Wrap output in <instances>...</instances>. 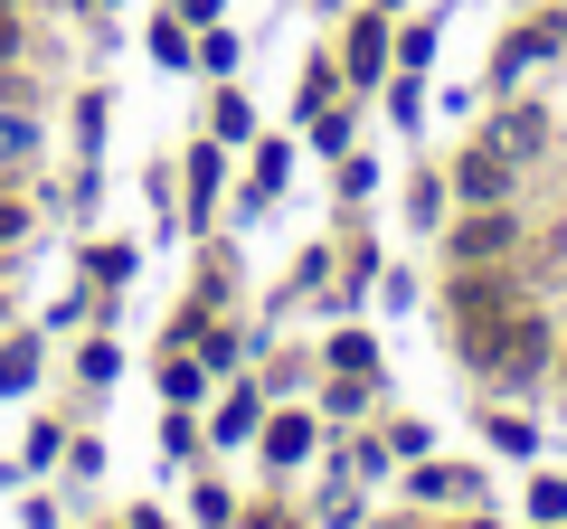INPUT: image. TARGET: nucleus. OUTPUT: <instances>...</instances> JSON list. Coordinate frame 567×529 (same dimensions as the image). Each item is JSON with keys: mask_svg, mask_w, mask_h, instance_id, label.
<instances>
[{"mask_svg": "<svg viewBox=\"0 0 567 529\" xmlns=\"http://www.w3.org/2000/svg\"><path fill=\"white\" fill-rule=\"evenodd\" d=\"M520 303H529V293H520V274H511V264H454V274H445V322H454V341L511 322Z\"/></svg>", "mask_w": 567, "mask_h": 529, "instance_id": "obj_1", "label": "nucleus"}, {"mask_svg": "<svg viewBox=\"0 0 567 529\" xmlns=\"http://www.w3.org/2000/svg\"><path fill=\"white\" fill-rule=\"evenodd\" d=\"M331 58H341L350 95H379V85L398 76V20H388V10H350V20H341V48H331Z\"/></svg>", "mask_w": 567, "mask_h": 529, "instance_id": "obj_2", "label": "nucleus"}, {"mask_svg": "<svg viewBox=\"0 0 567 529\" xmlns=\"http://www.w3.org/2000/svg\"><path fill=\"white\" fill-rule=\"evenodd\" d=\"M529 246L520 208H454L445 218V264H511Z\"/></svg>", "mask_w": 567, "mask_h": 529, "instance_id": "obj_3", "label": "nucleus"}, {"mask_svg": "<svg viewBox=\"0 0 567 529\" xmlns=\"http://www.w3.org/2000/svg\"><path fill=\"white\" fill-rule=\"evenodd\" d=\"M256 454H265V473H275V483H293V473L322 454V416H312L303 397H275V407H265V426H256Z\"/></svg>", "mask_w": 567, "mask_h": 529, "instance_id": "obj_4", "label": "nucleus"}, {"mask_svg": "<svg viewBox=\"0 0 567 529\" xmlns=\"http://www.w3.org/2000/svg\"><path fill=\"white\" fill-rule=\"evenodd\" d=\"M445 189H454V208H511V189H520V162H511V152H492L483 133H473V143L445 162Z\"/></svg>", "mask_w": 567, "mask_h": 529, "instance_id": "obj_5", "label": "nucleus"}, {"mask_svg": "<svg viewBox=\"0 0 567 529\" xmlns=\"http://www.w3.org/2000/svg\"><path fill=\"white\" fill-rule=\"evenodd\" d=\"M558 48H567V0H558V10H529V20L511 29L502 48H492V85H502V95H511V85H520L529 66H548V58H558Z\"/></svg>", "mask_w": 567, "mask_h": 529, "instance_id": "obj_6", "label": "nucleus"}, {"mask_svg": "<svg viewBox=\"0 0 567 529\" xmlns=\"http://www.w3.org/2000/svg\"><path fill=\"white\" fill-rule=\"evenodd\" d=\"M218 199H227V143H189L181 152V227L189 237H208V227H218Z\"/></svg>", "mask_w": 567, "mask_h": 529, "instance_id": "obj_7", "label": "nucleus"}, {"mask_svg": "<svg viewBox=\"0 0 567 529\" xmlns=\"http://www.w3.org/2000/svg\"><path fill=\"white\" fill-rule=\"evenodd\" d=\"M398 501L445 510V501H492V491H483V473H473V464H435V454H416V464L398 473Z\"/></svg>", "mask_w": 567, "mask_h": 529, "instance_id": "obj_8", "label": "nucleus"}, {"mask_svg": "<svg viewBox=\"0 0 567 529\" xmlns=\"http://www.w3.org/2000/svg\"><path fill=\"white\" fill-rule=\"evenodd\" d=\"M265 407H275V397H265V378H227V397L199 416V426H208V445H218V454H237V445H256Z\"/></svg>", "mask_w": 567, "mask_h": 529, "instance_id": "obj_9", "label": "nucleus"}, {"mask_svg": "<svg viewBox=\"0 0 567 529\" xmlns=\"http://www.w3.org/2000/svg\"><path fill=\"white\" fill-rule=\"evenodd\" d=\"M483 143H492V152H511V162L529 170V162L548 152V104H502V114L483 123Z\"/></svg>", "mask_w": 567, "mask_h": 529, "instance_id": "obj_10", "label": "nucleus"}, {"mask_svg": "<svg viewBox=\"0 0 567 529\" xmlns=\"http://www.w3.org/2000/svg\"><path fill=\"white\" fill-rule=\"evenodd\" d=\"M152 387H162V407H199V397H208V360L181 350V341H162V350H152Z\"/></svg>", "mask_w": 567, "mask_h": 529, "instance_id": "obj_11", "label": "nucleus"}, {"mask_svg": "<svg viewBox=\"0 0 567 529\" xmlns=\"http://www.w3.org/2000/svg\"><path fill=\"white\" fill-rule=\"evenodd\" d=\"M369 407H379V378H350V369H322V397H312V416H322V435L360 426Z\"/></svg>", "mask_w": 567, "mask_h": 529, "instance_id": "obj_12", "label": "nucleus"}, {"mask_svg": "<svg viewBox=\"0 0 567 529\" xmlns=\"http://www.w3.org/2000/svg\"><path fill=\"white\" fill-rule=\"evenodd\" d=\"M189 350H199V360H208V378H246V360H256V331H246V322H227V312H208V331H199V341H189Z\"/></svg>", "mask_w": 567, "mask_h": 529, "instance_id": "obj_13", "label": "nucleus"}, {"mask_svg": "<svg viewBox=\"0 0 567 529\" xmlns=\"http://www.w3.org/2000/svg\"><path fill=\"white\" fill-rule=\"evenodd\" d=\"M322 445H331V473H350L360 491L398 473V454H388V435H350V426H341V435H322Z\"/></svg>", "mask_w": 567, "mask_h": 529, "instance_id": "obj_14", "label": "nucleus"}, {"mask_svg": "<svg viewBox=\"0 0 567 529\" xmlns=\"http://www.w3.org/2000/svg\"><path fill=\"white\" fill-rule=\"evenodd\" d=\"M142 48H152V66H171V76H189V66H199V29H189L171 0H162V20L142 29Z\"/></svg>", "mask_w": 567, "mask_h": 529, "instance_id": "obj_15", "label": "nucleus"}, {"mask_svg": "<svg viewBox=\"0 0 567 529\" xmlns=\"http://www.w3.org/2000/svg\"><path fill=\"white\" fill-rule=\"evenodd\" d=\"M312 529H369V491L350 483V473H331L322 491H312V510H303Z\"/></svg>", "mask_w": 567, "mask_h": 529, "instance_id": "obj_16", "label": "nucleus"}, {"mask_svg": "<svg viewBox=\"0 0 567 529\" xmlns=\"http://www.w3.org/2000/svg\"><path fill=\"white\" fill-rule=\"evenodd\" d=\"M39 378H48V350H39V331H0V397H29Z\"/></svg>", "mask_w": 567, "mask_h": 529, "instance_id": "obj_17", "label": "nucleus"}, {"mask_svg": "<svg viewBox=\"0 0 567 529\" xmlns=\"http://www.w3.org/2000/svg\"><path fill=\"white\" fill-rule=\"evenodd\" d=\"M199 123H208V143H227V152H237V143H256V104H246V85H237V76H227L218 95H208V114H199Z\"/></svg>", "mask_w": 567, "mask_h": 529, "instance_id": "obj_18", "label": "nucleus"}, {"mask_svg": "<svg viewBox=\"0 0 567 529\" xmlns=\"http://www.w3.org/2000/svg\"><path fill=\"white\" fill-rule=\"evenodd\" d=\"M133 274H142V246L133 237H95V246H85V284H95V293H123Z\"/></svg>", "mask_w": 567, "mask_h": 529, "instance_id": "obj_19", "label": "nucleus"}, {"mask_svg": "<svg viewBox=\"0 0 567 529\" xmlns=\"http://www.w3.org/2000/svg\"><path fill=\"white\" fill-rule=\"evenodd\" d=\"M483 445H492V454H511V464H539V426H529V416L511 407V397L483 416Z\"/></svg>", "mask_w": 567, "mask_h": 529, "instance_id": "obj_20", "label": "nucleus"}, {"mask_svg": "<svg viewBox=\"0 0 567 529\" xmlns=\"http://www.w3.org/2000/svg\"><path fill=\"white\" fill-rule=\"evenodd\" d=\"M350 95V76H341V58H312L303 66V85H293V123H312V114H331V104Z\"/></svg>", "mask_w": 567, "mask_h": 529, "instance_id": "obj_21", "label": "nucleus"}, {"mask_svg": "<svg viewBox=\"0 0 567 529\" xmlns=\"http://www.w3.org/2000/svg\"><path fill=\"white\" fill-rule=\"evenodd\" d=\"M322 369H350V378H379V341L360 322H331L322 331Z\"/></svg>", "mask_w": 567, "mask_h": 529, "instance_id": "obj_22", "label": "nucleus"}, {"mask_svg": "<svg viewBox=\"0 0 567 529\" xmlns=\"http://www.w3.org/2000/svg\"><path fill=\"white\" fill-rule=\"evenodd\" d=\"M66 369H76L85 387H114L123 378V341H114V331H85V341L66 350Z\"/></svg>", "mask_w": 567, "mask_h": 529, "instance_id": "obj_23", "label": "nucleus"}, {"mask_svg": "<svg viewBox=\"0 0 567 529\" xmlns=\"http://www.w3.org/2000/svg\"><path fill=\"white\" fill-rule=\"evenodd\" d=\"M199 454H208V426L189 407H162V464L181 473V464H199Z\"/></svg>", "mask_w": 567, "mask_h": 529, "instance_id": "obj_24", "label": "nucleus"}, {"mask_svg": "<svg viewBox=\"0 0 567 529\" xmlns=\"http://www.w3.org/2000/svg\"><path fill=\"white\" fill-rule=\"evenodd\" d=\"M227 293H237V246L208 237V256H199V303H208V312H227Z\"/></svg>", "mask_w": 567, "mask_h": 529, "instance_id": "obj_25", "label": "nucleus"}, {"mask_svg": "<svg viewBox=\"0 0 567 529\" xmlns=\"http://www.w3.org/2000/svg\"><path fill=\"white\" fill-rule=\"evenodd\" d=\"M237 66H246L237 29H227V20H208V29H199V76H208V85H227V76H237Z\"/></svg>", "mask_w": 567, "mask_h": 529, "instance_id": "obj_26", "label": "nucleus"}, {"mask_svg": "<svg viewBox=\"0 0 567 529\" xmlns=\"http://www.w3.org/2000/svg\"><path fill=\"white\" fill-rule=\"evenodd\" d=\"M520 510H529V529H567V473H529Z\"/></svg>", "mask_w": 567, "mask_h": 529, "instance_id": "obj_27", "label": "nucleus"}, {"mask_svg": "<svg viewBox=\"0 0 567 529\" xmlns=\"http://www.w3.org/2000/svg\"><path fill=\"white\" fill-rule=\"evenodd\" d=\"M406 218H416V227H445V218H454V189H445V170H416V189H406Z\"/></svg>", "mask_w": 567, "mask_h": 529, "instance_id": "obj_28", "label": "nucleus"}, {"mask_svg": "<svg viewBox=\"0 0 567 529\" xmlns=\"http://www.w3.org/2000/svg\"><path fill=\"white\" fill-rule=\"evenodd\" d=\"M20 464H29V473H58V464H66V426H58V416H39V426L20 435Z\"/></svg>", "mask_w": 567, "mask_h": 529, "instance_id": "obj_29", "label": "nucleus"}, {"mask_svg": "<svg viewBox=\"0 0 567 529\" xmlns=\"http://www.w3.org/2000/svg\"><path fill=\"white\" fill-rule=\"evenodd\" d=\"M312 378V350H265V397H303Z\"/></svg>", "mask_w": 567, "mask_h": 529, "instance_id": "obj_30", "label": "nucleus"}, {"mask_svg": "<svg viewBox=\"0 0 567 529\" xmlns=\"http://www.w3.org/2000/svg\"><path fill=\"white\" fill-rule=\"evenodd\" d=\"M303 143L322 152V162H341V152H350V95L331 104V114H312V123H303Z\"/></svg>", "mask_w": 567, "mask_h": 529, "instance_id": "obj_31", "label": "nucleus"}, {"mask_svg": "<svg viewBox=\"0 0 567 529\" xmlns=\"http://www.w3.org/2000/svg\"><path fill=\"white\" fill-rule=\"evenodd\" d=\"M104 114H114V95H104V85H85V95H76V152H85V162L104 152Z\"/></svg>", "mask_w": 567, "mask_h": 529, "instance_id": "obj_32", "label": "nucleus"}, {"mask_svg": "<svg viewBox=\"0 0 567 529\" xmlns=\"http://www.w3.org/2000/svg\"><path fill=\"white\" fill-rule=\"evenodd\" d=\"M388 123H398V133H416V123H425V76H406V66L388 76Z\"/></svg>", "mask_w": 567, "mask_h": 529, "instance_id": "obj_33", "label": "nucleus"}, {"mask_svg": "<svg viewBox=\"0 0 567 529\" xmlns=\"http://www.w3.org/2000/svg\"><path fill=\"white\" fill-rule=\"evenodd\" d=\"M388 454H398V464H416V454H435V426H425V416H388Z\"/></svg>", "mask_w": 567, "mask_h": 529, "instance_id": "obj_34", "label": "nucleus"}, {"mask_svg": "<svg viewBox=\"0 0 567 529\" xmlns=\"http://www.w3.org/2000/svg\"><path fill=\"white\" fill-rule=\"evenodd\" d=\"M189 520H199V529H237V491H227V483H199V491H189Z\"/></svg>", "mask_w": 567, "mask_h": 529, "instance_id": "obj_35", "label": "nucleus"}, {"mask_svg": "<svg viewBox=\"0 0 567 529\" xmlns=\"http://www.w3.org/2000/svg\"><path fill=\"white\" fill-rule=\"evenodd\" d=\"M398 66H406V76L435 66V20H406V29H398Z\"/></svg>", "mask_w": 567, "mask_h": 529, "instance_id": "obj_36", "label": "nucleus"}, {"mask_svg": "<svg viewBox=\"0 0 567 529\" xmlns=\"http://www.w3.org/2000/svg\"><path fill=\"white\" fill-rule=\"evenodd\" d=\"M341 274H350V284H379V274H388L379 237H350V246H341Z\"/></svg>", "mask_w": 567, "mask_h": 529, "instance_id": "obj_37", "label": "nucleus"}, {"mask_svg": "<svg viewBox=\"0 0 567 529\" xmlns=\"http://www.w3.org/2000/svg\"><path fill=\"white\" fill-rule=\"evenodd\" d=\"M341 199H350V208L379 199V162H369V152H341Z\"/></svg>", "mask_w": 567, "mask_h": 529, "instance_id": "obj_38", "label": "nucleus"}, {"mask_svg": "<svg viewBox=\"0 0 567 529\" xmlns=\"http://www.w3.org/2000/svg\"><path fill=\"white\" fill-rule=\"evenodd\" d=\"M29 227H39V208L0 189V256H10V246H29Z\"/></svg>", "mask_w": 567, "mask_h": 529, "instance_id": "obj_39", "label": "nucleus"}, {"mask_svg": "<svg viewBox=\"0 0 567 529\" xmlns=\"http://www.w3.org/2000/svg\"><path fill=\"white\" fill-rule=\"evenodd\" d=\"M199 331H208V303H199V293H189V303H181V312H171V322H162V341H181V350H189V341H199Z\"/></svg>", "mask_w": 567, "mask_h": 529, "instance_id": "obj_40", "label": "nucleus"}, {"mask_svg": "<svg viewBox=\"0 0 567 529\" xmlns=\"http://www.w3.org/2000/svg\"><path fill=\"white\" fill-rule=\"evenodd\" d=\"M237 529H312L303 510H284V501H256V510H237Z\"/></svg>", "mask_w": 567, "mask_h": 529, "instance_id": "obj_41", "label": "nucleus"}, {"mask_svg": "<svg viewBox=\"0 0 567 529\" xmlns=\"http://www.w3.org/2000/svg\"><path fill=\"white\" fill-rule=\"evenodd\" d=\"M66 473H76V483H95V473H104V445H95V435H66Z\"/></svg>", "mask_w": 567, "mask_h": 529, "instance_id": "obj_42", "label": "nucleus"}, {"mask_svg": "<svg viewBox=\"0 0 567 529\" xmlns=\"http://www.w3.org/2000/svg\"><path fill=\"white\" fill-rule=\"evenodd\" d=\"M20 48H29V20H20V10H0V66H20Z\"/></svg>", "mask_w": 567, "mask_h": 529, "instance_id": "obj_43", "label": "nucleus"}, {"mask_svg": "<svg viewBox=\"0 0 567 529\" xmlns=\"http://www.w3.org/2000/svg\"><path fill=\"white\" fill-rule=\"evenodd\" d=\"M171 10H181L189 29H208V20H227V0H171Z\"/></svg>", "mask_w": 567, "mask_h": 529, "instance_id": "obj_44", "label": "nucleus"}, {"mask_svg": "<svg viewBox=\"0 0 567 529\" xmlns=\"http://www.w3.org/2000/svg\"><path fill=\"white\" fill-rule=\"evenodd\" d=\"M123 529H171V520H162V510H152V501H142V510H133V520H123Z\"/></svg>", "mask_w": 567, "mask_h": 529, "instance_id": "obj_45", "label": "nucleus"}, {"mask_svg": "<svg viewBox=\"0 0 567 529\" xmlns=\"http://www.w3.org/2000/svg\"><path fill=\"white\" fill-rule=\"evenodd\" d=\"M548 378H558V397H567V341H558V369H548Z\"/></svg>", "mask_w": 567, "mask_h": 529, "instance_id": "obj_46", "label": "nucleus"}, {"mask_svg": "<svg viewBox=\"0 0 567 529\" xmlns=\"http://www.w3.org/2000/svg\"><path fill=\"white\" fill-rule=\"evenodd\" d=\"M435 529H492V520H435Z\"/></svg>", "mask_w": 567, "mask_h": 529, "instance_id": "obj_47", "label": "nucleus"}, {"mask_svg": "<svg viewBox=\"0 0 567 529\" xmlns=\"http://www.w3.org/2000/svg\"><path fill=\"white\" fill-rule=\"evenodd\" d=\"M369 10H388V20H398V10H406V0H369Z\"/></svg>", "mask_w": 567, "mask_h": 529, "instance_id": "obj_48", "label": "nucleus"}, {"mask_svg": "<svg viewBox=\"0 0 567 529\" xmlns=\"http://www.w3.org/2000/svg\"><path fill=\"white\" fill-rule=\"evenodd\" d=\"M0 331H10V293H0Z\"/></svg>", "mask_w": 567, "mask_h": 529, "instance_id": "obj_49", "label": "nucleus"}, {"mask_svg": "<svg viewBox=\"0 0 567 529\" xmlns=\"http://www.w3.org/2000/svg\"><path fill=\"white\" fill-rule=\"evenodd\" d=\"M369 529H406V520H369Z\"/></svg>", "mask_w": 567, "mask_h": 529, "instance_id": "obj_50", "label": "nucleus"}, {"mask_svg": "<svg viewBox=\"0 0 567 529\" xmlns=\"http://www.w3.org/2000/svg\"><path fill=\"white\" fill-rule=\"evenodd\" d=\"M0 10H29V0H0Z\"/></svg>", "mask_w": 567, "mask_h": 529, "instance_id": "obj_51", "label": "nucleus"}]
</instances>
